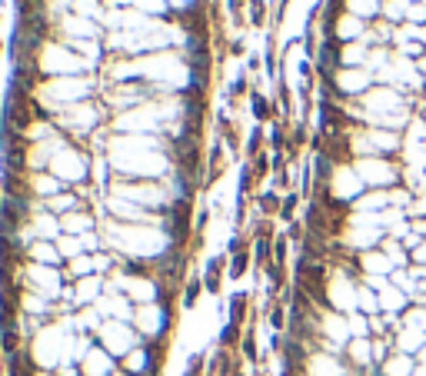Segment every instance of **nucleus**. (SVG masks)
I'll use <instances>...</instances> for the list:
<instances>
[{"instance_id":"nucleus-1","label":"nucleus","mask_w":426,"mask_h":376,"mask_svg":"<svg viewBox=\"0 0 426 376\" xmlns=\"http://www.w3.org/2000/svg\"><path fill=\"white\" fill-rule=\"evenodd\" d=\"M103 244L127 256H160L167 250V233L157 223H107Z\"/></svg>"},{"instance_id":"nucleus-2","label":"nucleus","mask_w":426,"mask_h":376,"mask_svg":"<svg viewBox=\"0 0 426 376\" xmlns=\"http://www.w3.org/2000/svg\"><path fill=\"white\" fill-rule=\"evenodd\" d=\"M70 330H67V323H57V326H47L40 330V336L33 340V360L44 366V370H54L60 366L64 360H70Z\"/></svg>"},{"instance_id":"nucleus-3","label":"nucleus","mask_w":426,"mask_h":376,"mask_svg":"<svg viewBox=\"0 0 426 376\" xmlns=\"http://www.w3.org/2000/svg\"><path fill=\"white\" fill-rule=\"evenodd\" d=\"M110 193L120 197V200H130V203L143 207V210H150V207H164L167 203V190L160 187V183H153V180H137V183H123V180H117V183L110 187Z\"/></svg>"},{"instance_id":"nucleus-4","label":"nucleus","mask_w":426,"mask_h":376,"mask_svg":"<svg viewBox=\"0 0 426 376\" xmlns=\"http://www.w3.org/2000/svg\"><path fill=\"white\" fill-rule=\"evenodd\" d=\"M100 336V346L107 350L110 356H127L130 350H137V326L123 320H103V326L97 330Z\"/></svg>"},{"instance_id":"nucleus-5","label":"nucleus","mask_w":426,"mask_h":376,"mask_svg":"<svg viewBox=\"0 0 426 376\" xmlns=\"http://www.w3.org/2000/svg\"><path fill=\"white\" fill-rule=\"evenodd\" d=\"M47 170H50L60 183H77V180L87 177V156L80 154V150H74V147H64V150L50 160Z\"/></svg>"},{"instance_id":"nucleus-6","label":"nucleus","mask_w":426,"mask_h":376,"mask_svg":"<svg viewBox=\"0 0 426 376\" xmlns=\"http://www.w3.org/2000/svg\"><path fill=\"white\" fill-rule=\"evenodd\" d=\"M110 293H123V297L130 300V303L143 307V303H153V297H157V287H153V280H147V277H133V273H120V277L113 280V287H110Z\"/></svg>"},{"instance_id":"nucleus-7","label":"nucleus","mask_w":426,"mask_h":376,"mask_svg":"<svg viewBox=\"0 0 426 376\" xmlns=\"http://www.w3.org/2000/svg\"><path fill=\"white\" fill-rule=\"evenodd\" d=\"M23 277H27V287L30 293H40V297L54 300L60 293V273H57L54 266H40V263H30L23 270Z\"/></svg>"},{"instance_id":"nucleus-8","label":"nucleus","mask_w":426,"mask_h":376,"mask_svg":"<svg viewBox=\"0 0 426 376\" xmlns=\"http://www.w3.org/2000/svg\"><path fill=\"white\" fill-rule=\"evenodd\" d=\"M97 307V313L103 317V320H123V323H130L133 320V313H137V307H133L130 300L123 297V293H103V297L94 303Z\"/></svg>"},{"instance_id":"nucleus-9","label":"nucleus","mask_w":426,"mask_h":376,"mask_svg":"<svg viewBox=\"0 0 426 376\" xmlns=\"http://www.w3.org/2000/svg\"><path fill=\"white\" fill-rule=\"evenodd\" d=\"M164 323H167V313L160 303H143V307H137V313H133V326H137V333H143V336L164 333Z\"/></svg>"},{"instance_id":"nucleus-10","label":"nucleus","mask_w":426,"mask_h":376,"mask_svg":"<svg viewBox=\"0 0 426 376\" xmlns=\"http://www.w3.org/2000/svg\"><path fill=\"white\" fill-rule=\"evenodd\" d=\"M80 373L84 376H113V356L103 346H90V353L80 360Z\"/></svg>"},{"instance_id":"nucleus-11","label":"nucleus","mask_w":426,"mask_h":376,"mask_svg":"<svg viewBox=\"0 0 426 376\" xmlns=\"http://www.w3.org/2000/svg\"><path fill=\"white\" fill-rule=\"evenodd\" d=\"M60 123L74 133H87V130L97 127V110H94V107H80V103H74V107H67L64 110Z\"/></svg>"},{"instance_id":"nucleus-12","label":"nucleus","mask_w":426,"mask_h":376,"mask_svg":"<svg viewBox=\"0 0 426 376\" xmlns=\"http://www.w3.org/2000/svg\"><path fill=\"white\" fill-rule=\"evenodd\" d=\"M50 90H54V107H60V103H70V107H74V100L87 97L90 84L87 80H77V77H64V80H57Z\"/></svg>"},{"instance_id":"nucleus-13","label":"nucleus","mask_w":426,"mask_h":376,"mask_svg":"<svg viewBox=\"0 0 426 376\" xmlns=\"http://www.w3.org/2000/svg\"><path fill=\"white\" fill-rule=\"evenodd\" d=\"M107 210L117 217L120 223H153L150 217H147V210L143 207H137V203H130V200H120L110 193L107 197Z\"/></svg>"},{"instance_id":"nucleus-14","label":"nucleus","mask_w":426,"mask_h":376,"mask_svg":"<svg viewBox=\"0 0 426 376\" xmlns=\"http://www.w3.org/2000/svg\"><path fill=\"white\" fill-rule=\"evenodd\" d=\"M100 290H103V280H100L97 273H94V277H84V280H77V290H74V303H77V307H94V303H97V300L103 297V293H100Z\"/></svg>"},{"instance_id":"nucleus-15","label":"nucleus","mask_w":426,"mask_h":376,"mask_svg":"<svg viewBox=\"0 0 426 376\" xmlns=\"http://www.w3.org/2000/svg\"><path fill=\"white\" fill-rule=\"evenodd\" d=\"M44 60H47V70H57V74H70V70H80L84 67V60H77L74 54H67V50H60V47H47V54H44Z\"/></svg>"},{"instance_id":"nucleus-16","label":"nucleus","mask_w":426,"mask_h":376,"mask_svg":"<svg viewBox=\"0 0 426 376\" xmlns=\"http://www.w3.org/2000/svg\"><path fill=\"white\" fill-rule=\"evenodd\" d=\"M60 230L70 233V237H84V233H94V217L90 213H67V217H60Z\"/></svg>"},{"instance_id":"nucleus-17","label":"nucleus","mask_w":426,"mask_h":376,"mask_svg":"<svg viewBox=\"0 0 426 376\" xmlns=\"http://www.w3.org/2000/svg\"><path fill=\"white\" fill-rule=\"evenodd\" d=\"M30 260L33 263H40V266H57L60 263V250H57L54 240H37V244H30Z\"/></svg>"},{"instance_id":"nucleus-18","label":"nucleus","mask_w":426,"mask_h":376,"mask_svg":"<svg viewBox=\"0 0 426 376\" xmlns=\"http://www.w3.org/2000/svg\"><path fill=\"white\" fill-rule=\"evenodd\" d=\"M44 210L54 213V217H67V213L77 210V197H70V193H57V197L44 200Z\"/></svg>"},{"instance_id":"nucleus-19","label":"nucleus","mask_w":426,"mask_h":376,"mask_svg":"<svg viewBox=\"0 0 426 376\" xmlns=\"http://www.w3.org/2000/svg\"><path fill=\"white\" fill-rule=\"evenodd\" d=\"M30 187H33V193H40L44 200H50L60 193V180H57L54 173H37V177L30 180Z\"/></svg>"},{"instance_id":"nucleus-20","label":"nucleus","mask_w":426,"mask_h":376,"mask_svg":"<svg viewBox=\"0 0 426 376\" xmlns=\"http://www.w3.org/2000/svg\"><path fill=\"white\" fill-rule=\"evenodd\" d=\"M70 273H74L77 280L94 277V273H97V263H94V256L84 253V256H77V260H70Z\"/></svg>"},{"instance_id":"nucleus-21","label":"nucleus","mask_w":426,"mask_h":376,"mask_svg":"<svg viewBox=\"0 0 426 376\" xmlns=\"http://www.w3.org/2000/svg\"><path fill=\"white\" fill-rule=\"evenodd\" d=\"M64 30L74 33L77 40H80V37H94V33H97V27H94L90 21H77V17H70V21H64Z\"/></svg>"},{"instance_id":"nucleus-22","label":"nucleus","mask_w":426,"mask_h":376,"mask_svg":"<svg viewBox=\"0 0 426 376\" xmlns=\"http://www.w3.org/2000/svg\"><path fill=\"white\" fill-rule=\"evenodd\" d=\"M123 366H127V373H143V366H147V350H143V346L130 350V353L123 356Z\"/></svg>"},{"instance_id":"nucleus-23","label":"nucleus","mask_w":426,"mask_h":376,"mask_svg":"<svg viewBox=\"0 0 426 376\" xmlns=\"http://www.w3.org/2000/svg\"><path fill=\"white\" fill-rule=\"evenodd\" d=\"M21 307L27 313H47V297H40V293H23Z\"/></svg>"},{"instance_id":"nucleus-24","label":"nucleus","mask_w":426,"mask_h":376,"mask_svg":"<svg viewBox=\"0 0 426 376\" xmlns=\"http://www.w3.org/2000/svg\"><path fill=\"white\" fill-rule=\"evenodd\" d=\"M77 7V13H84V17H90V13H97V0H70Z\"/></svg>"},{"instance_id":"nucleus-25","label":"nucleus","mask_w":426,"mask_h":376,"mask_svg":"<svg viewBox=\"0 0 426 376\" xmlns=\"http://www.w3.org/2000/svg\"><path fill=\"white\" fill-rule=\"evenodd\" d=\"M133 4H140L147 13H164V0H133Z\"/></svg>"},{"instance_id":"nucleus-26","label":"nucleus","mask_w":426,"mask_h":376,"mask_svg":"<svg viewBox=\"0 0 426 376\" xmlns=\"http://www.w3.org/2000/svg\"><path fill=\"white\" fill-rule=\"evenodd\" d=\"M113 376H130V373H113Z\"/></svg>"}]
</instances>
